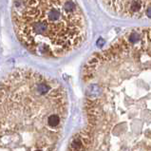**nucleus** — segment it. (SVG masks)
I'll return each instance as SVG.
<instances>
[{
    "label": "nucleus",
    "instance_id": "nucleus-1",
    "mask_svg": "<svg viewBox=\"0 0 151 151\" xmlns=\"http://www.w3.org/2000/svg\"><path fill=\"white\" fill-rule=\"evenodd\" d=\"M85 127L68 151H151V28H134L84 67Z\"/></svg>",
    "mask_w": 151,
    "mask_h": 151
},
{
    "label": "nucleus",
    "instance_id": "nucleus-4",
    "mask_svg": "<svg viewBox=\"0 0 151 151\" xmlns=\"http://www.w3.org/2000/svg\"><path fill=\"white\" fill-rule=\"evenodd\" d=\"M107 10L119 16L151 20V0H101Z\"/></svg>",
    "mask_w": 151,
    "mask_h": 151
},
{
    "label": "nucleus",
    "instance_id": "nucleus-3",
    "mask_svg": "<svg viewBox=\"0 0 151 151\" xmlns=\"http://www.w3.org/2000/svg\"><path fill=\"white\" fill-rule=\"evenodd\" d=\"M13 29L21 44L43 58H59L85 38L83 11L76 0H13Z\"/></svg>",
    "mask_w": 151,
    "mask_h": 151
},
{
    "label": "nucleus",
    "instance_id": "nucleus-2",
    "mask_svg": "<svg viewBox=\"0 0 151 151\" xmlns=\"http://www.w3.org/2000/svg\"><path fill=\"white\" fill-rule=\"evenodd\" d=\"M68 96L56 79L29 68L0 80V151H57Z\"/></svg>",
    "mask_w": 151,
    "mask_h": 151
}]
</instances>
